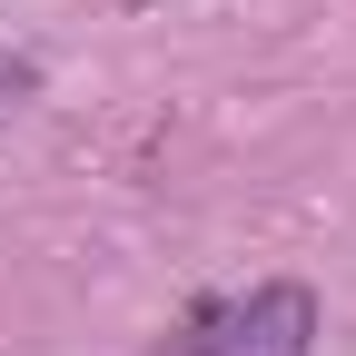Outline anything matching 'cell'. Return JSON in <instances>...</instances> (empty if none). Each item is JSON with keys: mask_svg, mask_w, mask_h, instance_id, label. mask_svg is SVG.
Returning a JSON list of instances; mask_svg holds the SVG:
<instances>
[{"mask_svg": "<svg viewBox=\"0 0 356 356\" xmlns=\"http://www.w3.org/2000/svg\"><path fill=\"white\" fill-rule=\"evenodd\" d=\"M317 337V297L307 287H248L228 307H208L188 337H168L159 356H307Z\"/></svg>", "mask_w": 356, "mask_h": 356, "instance_id": "cell-1", "label": "cell"}]
</instances>
